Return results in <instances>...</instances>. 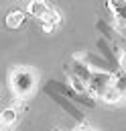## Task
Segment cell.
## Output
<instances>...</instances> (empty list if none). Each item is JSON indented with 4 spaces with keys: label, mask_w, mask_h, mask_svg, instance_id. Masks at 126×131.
Listing matches in <instances>:
<instances>
[{
    "label": "cell",
    "mask_w": 126,
    "mask_h": 131,
    "mask_svg": "<svg viewBox=\"0 0 126 131\" xmlns=\"http://www.w3.org/2000/svg\"><path fill=\"white\" fill-rule=\"evenodd\" d=\"M10 88L18 98H26L37 90V72L28 66H18L10 72Z\"/></svg>",
    "instance_id": "cell-1"
},
{
    "label": "cell",
    "mask_w": 126,
    "mask_h": 131,
    "mask_svg": "<svg viewBox=\"0 0 126 131\" xmlns=\"http://www.w3.org/2000/svg\"><path fill=\"white\" fill-rule=\"evenodd\" d=\"M114 84V74L106 70H91L89 80L85 82V88L91 96H102L110 86Z\"/></svg>",
    "instance_id": "cell-2"
},
{
    "label": "cell",
    "mask_w": 126,
    "mask_h": 131,
    "mask_svg": "<svg viewBox=\"0 0 126 131\" xmlns=\"http://www.w3.org/2000/svg\"><path fill=\"white\" fill-rule=\"evenodd\" d=\"M108 8L116 18L114 31L122 37H126V0H108Z\"/></svg>",
    "instance_id": "cell-3"
},
{
    "label": "cell",
    "mask_w": 126,
    "mask_h": 131,
    "mask_svg": "<svg viewBox=\"0 0 126 131\" xmlns=\"http://www.w3.org/2000/svg\"><path fill=\"white\" fill-rule=\"evenodd\" d=\"M71 76H75V78L81 80L83 84L89 80L91 68L87 66V61H85L83 57H73V59H71Z\"/></svg>",
    "instance_id": "cell-4"
},
{
    "label": "cell",
    "mask_w": 126,
    "mask_h": 131,
    "mask_svg": "<svg viewBox=\"0 0 126 131\" xmlns=\"http://www.w3.org/2000/svg\"><path fill=\"white\" fill-rule=\"evenodd\" d=\"M41 23H43V29H45L47 33H51V31H53V29L61 23V16H59V12H57L55 8H51V6H49V10L43 14Z\"/></svg>",
    "instance_id": "cell-5"
},
{
    "label": "cell",
    "mask_w": 126,
    "mask_h": 131,
    "mask_svg": "<svg viewBox=\"0 0 126 131\" xmlns=\"http://www.w3.org/2000/svg\"><path fill=\"white\" fill-rule=\"evenodd\" d=\"M26 10H28V14L30 16H35V18H43V14L49 10V4L45 2V0H28L26 2Z\"/></svg>",
    "instance_id": "cell-6"
},
{
    "label": "cell",
    "mask_w": 126,
    "mask_h": 131,
    "mask_svg": "<svg viewBox=\"0 0 126 131\" xmlns=\"http://www.w3.org/2000/svg\"><path fill=\"white\" fill-rule=\"evenodd\" d=\"M18 119V113L14 106H6L0 111V129H8L10 125H14Z\"/></svg>",
    "instance_id": "cell-7"
},
{
    "label": "cell",
    "mask_w": 126,
    "mask_h": 131,
    "mask_svg": "<svg viewBox=\"0 0 126 131\" xmlns=\"http://www.w3.org/2000/svg\"><path fill=\"white\" fill-rule=\"evenodd\" d=\"M85 61H87V66L89 68H98V70H106V72H110L108 68H110V61L108 59H104V57H98V55H93V53H89L87 57H83Z\"/></svg>",
    "instance_id": "cell-8"
},
{
    "label": "cell",
    "mask_w": 126,
    "mask_h": 131,
    "mask_svg": "<svg viewBox=\"0 0 126 131\" xmlns=\"http://www.w3.org/2000/svg\"><path fill=\"white\" fill-rule=\"evenodd\" d=\"M22 23H24V14H22L20 10H12V12H8V16H6V25H8L10 29H18Z\"/></svg>",
    "instance_id": "cell-9"
},
{
    "label": "cell",
    "mask_w": 126,
    "mask_h": 131,
    "mask_svg": "<svg viewBox=\"0 0 126 131\" xmlns=\"http://www.w3.org/2000/svg\"><path fill=\"white\" fill-rule=\"evenodd\" d=\"M100 98H102L104 102H108V104H116V102L124 100V98H122V94H120V92H118L114 86H110V88H108V90H106V92H104Z\"/></svg>",
    "instance_id": "cell-10"
},
{
    "label": "cell",
    "mask_w": 126,
    "mask_h": 131,
    "mask_svg": "<svg viewBox=\"0 0 126 131\" xmlns=\"http://www.w3.org/2000/svg\"><path fill=\"white\" fill-rule=\"evenodd\" d=\"M112 86L122 94V98H126V72L114 74V84H112Z\"/></svg>",
    "instance_id": "cell-11"
},
{
    "label": "cell",
    "mask_w": 126,
    "mask_h": 131,
    "mask_svg": "<svg viewBox=\"0 0 126 131\" xmlns=\"http://www.w3.org/2000/svg\"><path fill=\"white\" fill-rule=\"evenodd\" d=\"M69 80H71V88H73L75 94H87V88H85V84H83L81 80H77V78L71 76V74H69Z\"/></svg>",
    "instance_id": "cell-12"
},
{
    "label": "cell",
    "mask_w": 126,
    "mask_h": 131,
    "mask_svg": "<svg viewBox=\"0 0 126 131\" xmlns=\"http://www.w3.org/2000/svg\"><path fill=\"white\" fill-rule=\"evenodd\" d=\"M98 47L102 49V55H104V57H108V59H116V57L110 53V45H108L106 41H98Z\"/></svg>",
    "instance_id": "cell-13"
},
{
    "label": "cell",
    "mask_w": 126,
    "mask_h": 131,
    "mask_svg": "<svg viewBox=\"0 0 126 131\" xmlns=\"http://www.w3.org/2000/svg\"><path fill=\"white\" fill-rule=\"evenodd\" d=\"M77 131H91V129H89V127H79Z\"/></svg>",
    "instance_id": "cell-14"
}]
</instances>
